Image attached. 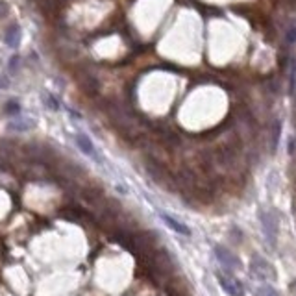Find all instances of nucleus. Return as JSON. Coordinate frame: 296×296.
Instances as JSON below:
<instances>
[{"instance_id": "39448f33", "label": "nucleus", "mask_w": 296, "mask_h": 296, "mask_svg": "<svg viewBox=\"0 0 296 296\" xmlns=\"http://www.w3.org/2000/svg\"><path fill=\"white\" fill-rule=\"evenodd\" d=\"M215 254H217L218 261L222 263L226 269H241V261H239L232 252H228L224 246H217V248H215Z\"/></svg>"}, {"instance_id": "6ab92c4d", "label": "nucleus", "mask_w": 296, "mask_h": 296, "mask_svg": "<svg viewBox=\"0 0 296 296\" xmlns=\"http://www.w3.org/2000/svg\"><path fill=\"white\" fill-rule=\"evenodd\" d=\"M44 104H46V106H50L52 109H56V107H58V104L54 102V98H52V96H50V95H48V96H44Z\"/></svg>"}, {"instance_id": "a211bd4d", "label": "nucleus", "mask_w": 296, "mask_h": 296, "mask_svg": "<svg viewBox=\"0 0 296 296\" xmlns=\"http://www.w3.org/2000/svg\"><path fill=\"white\" fill-rule=\"evenodd\" d=\"M287 152H289V154H291V156H293V154H295V152H296V141H295V139H289Z\"/></svg>"}, {"instance_id": "423d86ee", "label": "nucleus", "mask_w": 296, "mask_h": 296, "mask_svg": "<svg viewBox=\"0 0 296 296\" xmlns=\"http://www.w3.org/2000/svg\"><path fill=\"white\" fill-rule=\"evenodd\" d=\"M76 145H78V148L84 154H87V156H91L93 159L100 161V156H98L96 148L93 147V143H91V139H89L85 133H78V135H76Z\"/></svg>"}, {"instance_id": "ddd939ff", "label": "nucleus", "mask_w": 296, "mask_h": 296, "mask_svg": "<svg viewBox=\"0 0 296 296\" xmlns=\"http://www.w3.org/2000/svg\"><path fill=\"white\" fill-rule=\"evenodd\" d=\"M255 295L257 296H279L276 291L272 287H269V285H261V287L255 291Z\"/></svg>"}, {"instance_id": "f3484780", "label": "nucleus", "mask_w": 296, "mask_h": 296, "mask_svg": "<svg viewBox=\"0 0 296 296\" xmlns=\"http://www.w3.org/2000/svg\"><path fill=\"white\" fill-rule=\"evenodd\" d=\"M8 15V4L4 0H0V19H4Z\"/></svg>"}, {"instance_id": "9d476101", "label": "nucleus", "mask_w": 296, "mask_h": 296, "mask_svg": "<svg viewBox=\"0 0 296 296\" xmlns=\"http://www.w3.org/2000/svg\"><path fill=\"white\" fill-rule=\"evenodd\" d=\"M61 217L63 218H69V220H72V222H82L84 220V211H80L78 208H65V209H61V213H60Z\"/></svg>"}, {"instance_id": "4468645a", "label": "nucleus", "mask_w": 296, "mask_h": 296, "mask_svg": "<svg viewBox=\"0 0 296 296\" xmlns=\"http://www.w3.org/2000/svg\"><path fill=\"white\" fill-rule=\"evenodd\" d=\"M287 43H296V24H291V28L287 30Z\"/></svg>"}, {"instance_id": "f257e3e1", "label": "nucleus", "mask_w": 296, "mask_h": 296, "mask_svg": "<svg viewBox=\"0 0 296 296\" xmlns=\"http://www.w3.org/2000/svg\"><path fill=\"white\" fill-rule=\"evenodd\" d=\"M259 222H261L263 233L267 237L269 244L272 246V244H274V239H276V233H278V220H276V217H274L270 211L261 209V211H259Z\"/></svg>"}, {"instance_id": "f8f14e48", "label": "nucleus", "mask_w": 296, "mask_h": 296, "mask_svg": "<svg viewBox=\"0 0 296 296\" xmlns=\"http://www.w3.org/2000/svg\"><path fill=\"white\" fill-rule=\"evenodd\" d=\"M4 111L8 115H19L21 113V104L15 102V100H8L6 106H4Z\"/></svg>"}, {"instance_id": "9b49d317", "label": "nucleus", "mask_w": 296, "mask_h": 296, "mask_svg": "<svg viewBox=\"0 0 296 296\" xmlns=\"http://www.w3.org/2000/svg\"><path fill=\"white\" fill-rule=\"evenodd\" d=\"M289 93L295 95L296 93V58L291 61V72H289Z\"/></svg>"}, {"instance_id": "0eeeda50", "label": "nucleus", "mask_w": 296, "mask_h": 296, "mask_svg": "<svg viewBox=\"0 0 296 296\" xmlns=\"http://www.w3.org/2000/svg\"><path fill=\"white\" fill-rule=\"evenodd\" d=\"M4 41L9 48H17L19 43H21V28L19 24H9L4 32Z\"/></svg>"}, {"instance_id": "aec40b11", "label": "nucleus", "mask_w": 296, "mask_h": 296, "mask_svg": "<svg viewBox=\"0 0 296 296\" xmlns=\"http://www.w3.org/2000/svg\"><path fill=\"white\" fill-rule=\"evenodd\" d=\"M9 85V82H8V78H6V76H2V74H0V89H6Z\"/></svg>"}, {"instance_id": "6e6552de", "label": "nucleus", "mask_w": 296, "mask_h": 296, "mask_svg": "<svg viewBox=\"0 0 296 296\" xmlns=\"http://www.w3.org/2000/svg\"><path fill=\"white\" fill-rule=\"evenodd\" d=\"M161 218H163V222H165L169 228H172L176 233H180V235H191V230L182 224L180 220H176L174 217H170V215H167V213H161Z\"/></svg>"}, {"instance_id": "20e7f679", "label": "nucleus", "mask_w": 296, "mask_h": 296, "mask_svg": "<svg viewBox=\"0 0 296 296\" xmlns=\"http://www.w3.org/2000/svg\"><path fill=\"white\" fill-rule=\"evenodd\" d=\"M217 279H218V283H220V287L224 289L230 296H244V289L239 279L224 276V274H220V272L217 274Z\"/></svg>"}, {"instance_id": "f03ea898", "label": "nucleus", "mask_w": 296, "mask_h": 296, "mask_svg": "<svg viewBox=\"0 0 296 296\" xmlns=\"http://www.w3.org/2000/svg\"><path fill=\"white\" fill-rule=\"evenodd\" d=\"M250 270H252L254 276L257 279H261V281H272V279H276L274 269L270 267V263H267L265 259H261V257H254L252 261H250Z\"/></svg>"}, {"instance_id": "dca6fc26", "label": "nucleus", "mask_w": 296, "mask_h": 296, "mask_svg": "<svg viewBox=\"0 0 296 296\" xmlns=\"http://www.w3.org/2000/svg\"><path fill=\"white\" fill-rule=\"evenodd\" d=\"M276 130H274V135H272V143L278 147V141H279V131H281V124L279 122H276V126H274Z\"/></svg>"}, {"instance_id": "1a4fd4ad", "label": "nucleus", "mask_w": 296, "mask_h": 296, "mask_svg": "<svg viewBox=\"0 0 296 296\" xmlns=\"http://www.w3.org/2000/svg\"><path fill=\"white\" fill-rule=\"evenodd\" d=\"M80 84H82V87L85 89L87 93H96L98 91V84H96V80L91 76V74H84V72H80Z\"/></svg>"}, {"instance_id": "7ed1b4c3", "label": "nucleus", "mask_w": 296, "mask_h": 296, "mask_svg": "<svg viewBox=\"0 0 296 296\" xmlns=\"http://www.w3.org/2000/svg\"><path fill=\"white\" fill-rule=\"evenodd\" d=\"M24 150H26L28 157H32L35 161H41V163H43V161H48V159L54 156L50 147L41 145V143H30V145H26Z\"/></svg>"}, {"instance_id": "2eb2a0df", "label": "nucleus", "mask_w": 296, "mask_h": 296, "mask_svg": "<svg viewBox=\"0 0 296 296\" xmlns=\"http://www.w3.org/2000/svg\"><path fill=\"white\" fill-rule=\"evenodd\" d=\"M19 65H21V58H19V56H13V58L9 60V70L15 74L19 70Z\"/></svg>"}]
</instances>
